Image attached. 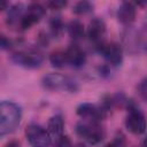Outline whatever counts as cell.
I'll use <instances>...</instances> for the list:
<instances>
[{
  "label": "cell",
  "mask_w": 147,
  "mask_h": 147,
  "mask_svg": "<svg viewBox=\"0 0 147 147\" xmlns=\"http://www.w3.org/2000/svg\"><path fill=\"white\" fill-rule=\"evenodd\" d=\"M125 126L132 134H142L147 129V121L144 113L134 105H129L127 115L125 118Z\"/></svg>",
  "instance_id": "4"
},
{
  "label": "cell",
  "mask_w": 147,
  "mask_h": 147,
  "mask_svg": "<svg viewBox=\"0 0 147 147\" xmlns=\"http://www.w3.org/2000/svg\"><path fill=\"white\" fill-rule=\"evenodd\" d=\"M5 147H20V142L16 141V140H11V141H9Z\"/></svg>",
  "instance_id": "25"
},
{
  "label": "cell",
  "mask_w": 147,
  "mask_h": 147,
  "mask_svg": "<svg viewBox=\"0 0 147 147\" xmlns=\"http://www.w3.org/2000/svg\"><path fill=\"white\" fill-rule=\"evenodd\" d=\"M26 9L24 8V6L22 3H15L13 6H10V8L8 9L7 13V23L9 25H15L21 23L22 17L24 16Z\"/></svg>",
  "instance_id": "14"
},
{
  "label": "cell",
  "mask_w": 147,
  "mask_h": 147,
  "mask_svg": "<svg viewBox=\"0 0 147 147\" xmlns=\"http://www.w3.org/2000/svg\"><path fill=\"white\" fill-rule=\"evenodd\" d=\"M138 93L142 100L147 101V77L144 78L138 85Z\"/></svg>",
  "instance_id": "22"
},
{
  "label": "cell",
  "mask_w": 147,
  "mask_h": 147,
  "mask_svg": "<svg viewBox=\"0 0 147 147\" xmlns=\"http://www.w3.org/2000/svg\"><path fill=\"white\" fill-rule=\"evenodd\" d=\"M65 54L68 64L75 69H79L86 63V54L77 44H71L65 49Z\"/></svg>",
  "instance_id": "11"
},
{
  "label": "cell",
  "mask_w": 147,
  "mask_h": 147,
  "mask_svg": "<svg viewBox=\"0 0 147 147\" xmlns=\"http://www.w3.org/2000/svg\"><path fill=\"white\" fill-rule=\"evenodd\" d=\"M137 15V9L133 2L124 1L119 5L117 9V20L123 25H130L134 22Z\"/></svg>",
  "instance_id": "12"
},
{
  "label": "cell",
  "mask_w": 147,
  "mask_h": 147,
  "mask_svg": "<svg viewBox=\"0 0 147 147\" xmlns=\"http://www.w3.org/2000/svg\"><path fill=\"white\" fill-rule=\"evenodd\" d=\"M56 147H74L72 146V142L70 140V138L68 136H62L61 138L57 139V145Z\"/></svg>",
  "instance_id": "23"
},
{
  "label": "cell",
  "mask_w": 147,
  "mask_h": 147,
  "mask_svg": "<svg viewBox=\"0 0 147 147\" xmlns=\"http://www.w3.org/2000/svg\"><path fill=\"white\" fill-rule=\"evenodd\" d=\"M0 45H1L2 49H9L10 46H11V42H10V40L6 36H1V44Z\"/></svg>",
  "instance_id": "24"
},
{
  "label": "cell",
  "mask_w": 147,
  "mask_h": 147,
  "mask_svg": "<svg viewBox=\"0 0 147 147\" xmlns=\"http://www.w3.org/2000/svg\"><path fill=\"white\" fill-rule=\"evenodd\" d=\"M106 34V23L102 18L100 17H94L90 21L87 30H86V36L90 41L96 45H101L103 42V38Z\"/></svg>",
  "instance_id": "10"
},
{
  "label": "cell",
  "mask_w": 147,
  "mask_h": 147,
  "mask_svg": "<svg viewBox=\"0 0 147 147\" xmlns=\"http://www.w3.org/2000/svg\"><path fill=\"white\" fill-rule=\"evenodd\" d=\"M48 23H49V30L52 36L59 38L64 31V24L61 16H52Z\"/></svg>",
  "instance_id": "17"
},
{
  "label": "cell",
  "mask_w": 147,
  "mask_h": 147,
  "mask_svg": "<svg viewBox=\"0 0 147 147\" xmlns=\"http://www.w3.org/2000/svg\"><path fill=\"white\" fill-rule=\"evenodd\" d=\"M25 137L31 147H49L52 137L42 126L31 123L25 127Z\"/></svg>",
  "instance_id": "5"
},
{
  "label": "cell",
  "mask_w": 147,
  "mask_h": 147,
  "mask_svg": "<svg viewBox=\"0 0 147 147\" xmlns=\"http://www.w3.org/2000/svg\"><path fill=\"white\" fill-rule=\"evenodd\" d=\"M92 10H93V3H91L90 1H79L75 3L72 7V11L77 15H85L91 13Z\"/></svg>",
  "instance_id": "18"
},
{
  "label": "cell",
  "mask_w": 147,
  "mask_h": 147,
  "mask_svg": "<svg viewBox=\"0 0 147 147\" xmlns=\"http://www.w3.org/2000/svg\"><path fill=\"white\" fill-rule=\"evenodd\" d=\"M11 61L17 65H21L26 69H37L41 65L44 57L37 51L24 49V51L15 52L11 55Z\"/></svg>",
  "instance_id": "6"
},
{
  "label": "cell",
  "mask_w": 147,
  "mask_h": 147,
  "mask_svg": "<svg viewBox=\"0 0 147 147\" xmlns=\"http://www.w3.org/2000/svg\"><path fill=\"white\" fill-rule=\"evenodd\" d=\"M47 131L52 138H61L64 132V121L61 115H54L48 119Z\"/></svg>",
  "instance_id": "13"
},
{
  "label": "cell",
  "mask_w": 147,
  "mask_h": 147,
  "mask_svg": "<svg viewBox=\"0 0 147 147\" xmlns=\"http://www.w3.org/2000/svg\"><path fill=\"white\" fill-rule=\"evenodd\" d=\"M49 62H51L52 67H54V68H63V67H65L68 64L65 51L56 49V51L52 52L51 55H49Z\"/></svg>",
  "instance_id": "16"
},
{
  "label": "cell",
  "mask_w": 147,
  "mask_h": 147,
  "mask_svg": "<svg viewBox=\"0 0 147 147\" xmlns=\"http://www.w3.org/2000/svg\"><path fill=\"white\" fill-rule=\"evenodd\" d=\"M126 146V141H125V138L124 136L119 134V136H116L110 142H108L105 147H125Z\"/></svg>",
  "instance_id": "20"
},
{
  "label": "cell",
  "mask_w": 147,
  "mask_h": 147,
  "mask_svg": "<svg viewBox=\"0 0 147 147\" xmlns=\"http://www.w3.org/2000/svg\"><path fill=\"white\" fill-rule=\"evenodd\" d=\"M68 33L74 41L82 40L85 37V28L84 24L78 20H72L68 24Z\"/></svg>",
  "instance_id": "15"
},
{
  "label": "cell",
  "mask_w": 147,
  "mask_h": 147,
  "mask_svg": "<svg viewBox=\"0 0 147 147\" xmlns=\"http://www.w3.org/2000/svg\"><path fill=\"white\" fill-rule=\"evenodd\" d=\"M42 86L49 91H68L75 92L77 90V83L71 78L57 72H49L42 77Z\"/></svg>",
  "instance_id": "3"
},
{
  "label": "cell",
  "mask_w": 147,
  "mask_h": 147,
  "mask_svg": "<svg viewBox=\"0 0 147 147\" xmlns=\"http://www.w3.org/2000/svg\"><path fill=\"white\" fill-rule=\"evenodd\" d=\"M141 145H142V147H147V136L144 138V140H142V144H141Z\"/></svg>",
  "instance_id": "27"
},
{
  "label": "cell",
  "mask_w": 147,
  "mask_h": 147,
  "mask_svg": "<svg viewBox=\"0 0 147 147\" xmlns=\"http://www.w3.org/2000/svg\"><path fill=\"white\" fill-rule=\"evenodd\" d=\"M138 41L141 44L142 47H145V49L147 51V14L144 18V22H142V26H141V31H140V34L138 36Z\"/></svg>",
  "instance_id": "19"
},
{
  "label": "cell",
  "mask_w": 147,
  "mask_h": 147,
  "mask_svg": "<svg viewBox=\"0 0 147 147\" xmlns=\"http://www.w3.org/2000/svg\"><path fill=\"white\" fill-rule=\"evenodd\" d=\"M74 147H88V146H86V145L83 144V142H78V144H76Z\"/></svg>",
  "instance_id": "26"
},
{
  "label": "cell",
  "mask_w": 147,
  "mask_h": 147,
  "mask_svg": "<svg viewBox=\"0 0 147 147\" xmlns=\"http://www.w3.org/2000/svg\"><path fill=\"white\" fill-rule=\"evenodd\" d=\"M98 51L105 57V60L114 67L121 65L123 62V49L116 42H102L98 46Z\"/></svg>",
  "instance_id": "8"
},
{
  "label": "cell",
  "mask_w": 147,
  "mask_h": 147,
  "mask_svg": "<svg viewBox=\"0 0 147 147\" xmlns=\"http://www.w3.org/2000/svg\"><path fill=\"white\" fill-rule=\"evenodd\" d=\"M76 132L80 138H83L85 141H87L91 145H96L101 142L106 134L105 129L102 127L100 122L86 121V119H83L82 122L77 123Z\"/></svg>",
  "instance_id": "2"
},
{
  "label": "cell",
  "mask_w": 147,
  "mask_h": 147,
  "mask_svg": "<svg viewBox=\"0 0 147 147\" xmlns=\"http://www.w3.org/2000/svg\"><path fill=\"white\" fill-rule=\"evenodd\" d=\"M76 113L83 119L94 121V122H101L103 118H106L108 110L102 105L99 106V105H95V103L84 102V103H80L77 107Z\"/></svg>",
  "instance_id": "7"
},
{
  "label": "cell",
  "mask_w": 147,
  "mask_h": 147,
  "mask_svg": "<svg viewBox=\"0 0 147 147\" xmlns=\"http://www.w3.org/2000/svg\"><path fill=\"white\" fill-rule=\"evenodd\" d=\"M22 118L21 107L13 101H1L0 103V136L3 137L13 132Z\"/></svg>",
  "instance_id": "1"
},
{
  "label": "cell",
  "mask_w": 147,
  "mask_h": 147,
  "mask_svg": "<svg viewBox=\"0 0 147 147\" xmlns=\"http://www.w3.org/2000/svg\"><path fill=\"white\" fill-rule=\"evenodd\" d=\"M45 14H46V9L42 5H40L38 2H32L28 6L26 11H25L24 16L22 17L18 26L21 28V30H28L32 25L38 23L45 16Z\"/></svg>",
  "instance_id": "9"
},
{
  "label": "cell",
  "mask_w": 147,
  "mask_h": 147,
  "mask_svg": "<svg viewBox=\"0 0 147 147\" xmlns=\"http://www.w3.org/2000/svg\"><path fill=\"white\" fill-rule=\"evenodd\" d=\"M67 5H68V2L63 1V0H52V1L46 2V6L52 10H60V9L64 8Z\"/></svg>",
  "instance_id": "21"
}]
</instances>
